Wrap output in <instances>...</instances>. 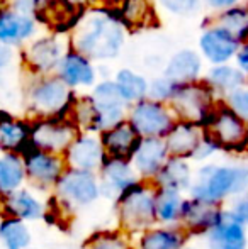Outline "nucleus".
I'll return each instance as SVG.
<instances>
[{
	"mask_svg": "<svg viewBox=\"0 0 248 249\" xmlns=\"http://www.w3.org/2000/svg\"><path fill=\"white\" fill-rule=\"evenodd\" d=\"M248 192V154L247 158L228 163H204L195 170L194 183L187 195L212 203L226 205L231 198Z\"/></svg>",
	"mask_w": 248,
	"mask_h": 249,
	"instance_id": "nucleus-1",
	"label": "nucleus"
},
{
	"mask_svg": "<svg viewBox=\"0 0 248 249\" xmlns=\"http://www.w3.org/2000/svg\"><path fill=\"white\" fill-rule=\"evenodd\" d=\"M202 2H204L208 7H211V9L221 12V10L229 9V7H233V5H238L240 0H202Z\"/></svg>",
	"mask_w": 248,
	"mask_h": 249,
	"instance_id": "nucleus-42",
	"label": "nucleus"
},
{
	"mask_svg": "<svg viewBox=\"0 0 248 249\" xmlns=\"http://www.w3.org/2000/svg\"><path fill=\"white\" fill-rule=\"evenodd\" d=\"M247 154H248V138H247Z\"/></svg>",
	"mask_w": 248,
	"mask_h": 249,
	"instance_id": "nucleus-46",
	"label": "nucleus"
},
{
	"mask_svg": "<svg viewBox=\"0 0 248 249\" xmlns=\"http://www.w3.org/2000/svg\"><path fill=\"white\" fill-rule=\"evenodd\" d=\"M194 175L195 171H192L191 160L186 158H177L170 156L165 161V164L162 166V170L158 171V175L155 177L153 183L156 187H169L180 190L184 194H187L189 188L194 183Z\"/></svg>",
	"mask_w": 248,
	"mask_h": 249,
	"instance_id": "nucleus-26",
	"label": "nucleus"
},
{
	"mask_svg": "<svg viewBox=\"0 0 248 249\" xmlns=\"http://www.w3.org/2000/svg\"><path fill=\"white\" fill-rule=\"evenodd\" d=\"M117 17L126 29L141 31L156 24V16L150 0H121Z\"/></svg>",
	"mask_w": 248,
	"mask_h": 249,
	"instance_id": "nucleus-28",
	"label": "nucleus"
},
{
	"mask_svg": "<svg viewBox=\"0 0 248 249\" xmlns=\"http://www.w3.org/2000/svg\"><path fill=\"white\" fill-rule=\"evenodd\" d=\"M99 2H106V3H114V2H121V0H99Z\"/></svg>",
	"mask_w": 248,
	"mask_h": 249,
	"instance_id": "nucleus-45",
	"label": "nucleus"
},
{
	"mask_svg": "<svg viewBox=\"0 0 248 249\" xmlns=\"http://www.w3.org/2000/svg\"><path fill=\"white\" fill-rule=\"evenodd\" d=\"M156 185L153 181L139 180L117 197L116 212L119 229L126 234H136L156 226Z\"/></svg>",
	"mask_w": 248,
	"mask_h": 249,
	"instance_id": "nucleus-3",
	"label": "nucleus"
},
{
	"mask_svg": "<svg viewBox=\"0 0 248 249\" xmlns=\"http://www.w3.org/2000/svg\"><path fill=\"white\" fill-rule=\"evenodd\" d=\"M63 156H65L68 168L99 171L107 154L97 132H80Z\"/></svg>",
	"mask_w": 248,
	"mask_h": 249,
	"instance_id": "nucleus-14",
	"label": "nucleus"
},
{
	"mask_svg": "<svg viewBox=\"0 0 248 249\" xmlns=\"http://www.w3.org/2000/svg\"><path fill=\"white\" fill-rule=\"evenodd\" d=\"M80 132L82 131L68 115L34 119L31 122V146L55 154H65Z\"/></svg>",
	"mask_w": 248,
	"mask_h": 249,
	"instance_id": "nucleus-9",
	"label": "nucleus"
},
{
	"mask_svg": "<svg viewBox=\"0 0 248 249\" xmlns=\"http://www.w3.org/2000/svg\"><path fill=\"white\" fill-rule=\"evenodd\" d=\"M219 205L202 202L191 195H186V200L182 203V212H180V226L192 236H204L219 215Z\"/></svg>",
	"mask_w": 248,
	"mask_h": 249,
	"instance_id": "nucleus-18",
	"label": "nucleus"
},
{
	"mask_svg": "<svg viewBox=\"0 0 248 249\" xmlns=\"http://www.w3.org/2000/svg\"><path fill=\"white\" fill-rule=\"evenodd\" d=\"M191 234L180 224L177 226H156L138 234L134 249H182L189 244Z\"/></svg>",
	"mask_w": 248,
	"mask_h": 249,
	"instance_id": "nucleus-21",
	"label": "nucleus"
},
{
	"mask_svg": "<svg viewBox=\"0 0 248 249\" xmlns=\"http://www.w3.org/2000/svg\"><path fill=\"white\" fill-rule=\"evenodd\" d=\"M124 29L117 16L95 10L80 17L72 34V50L89 59H113L123 50Z\"/></svg>",
	"mask_w": 248,
	"mask_h": 249,
	"instance_id": "nucleus-2",
	"label": "nucleus"
},
{
	"mask_svg": "<svg viewBox=\"0 0 248 249\" xmlns=\"http://www.w3.org/2000/svg\"><path fill=\"white\" fill-rule=\"evenodd\" d=\"M22 160L24 166H26L27 183L38 192L53 190L61 175L68 168L63 154L38 149L34 146H29L24 151Z\"/></svg>",
	"mask_w": 248,
	"mask_h": 249,
	"instance_id": "nucleus-10",
	"label": "nucleus"
},
{
	"mask_svg": "<svg viewBox=\"0 0 248 249\" xmlns=\"http://www.w3.org/2000/svg\"><path fill=\"white\" fill-rule=\"evenodd\" d=\"M58 76L68 87H90L95 83V68L92 66L87 56L72 50L63 54L58 65Z\"/></svg>",
	"mask_w": 248,
	"mask_h": 249,
	"instance_id": "nucleus-24",
	"label": "nucleus"
},
{
	"mask_svg": "<svg viewBox=\"0 0 248 249\" xmlns=\"http://www.w3.org/2000/svg\"><path fill=\"white\" fill-rule=\"evenodd\" d=\"M24 63L34 73H50L58 68L63 54L61 44L55 37H41L24 50Z\"/></svg>",
	"mask_w": 248,
	"mask_h": 249,
	"instance_id": "nucleus-22",
	"label": "nucleus"
},
{
	"mask_svg": "<svg viewBox=\"0 0 248 249\" xmlns=\"http://www.w3.org/2000/svg\"><path fill=\"white\" fill-rule=\"evenodd\" d=\"M204 132L218 144L221 153L247 156L248 122L240 117L225 100H218L204 124Z\"/></svg>",
	"mask_w": 248,
	"mask_h": 249,
	"instance_id": "nucleus-4",
	"label": "nucleus"
},
{
	"mask_svg": "<svg viewBox=\"0 0 248 249\" xmlns=\"http://www.w3.org/2000/svg\"><path fill=\"white\" fill-rule=\"evenodd\" d=\"M85 249H134L124 231H104L87 241Z\"/></svg>",
	"mask_w": 248,
	"mask_h": 249,
	"instance_id": "nucleus-36",
	"label": "nucleus"
},
{
	"mask_svg": "<svg viewBox=\"0 0 248 249\" xmlns=\"http://www.w3.org/2000/svg\"><path fill=\"white\" fill-rule=\"evenodd\" d=\"M128 121L141 138H165L179 119L169 104L146 97L131 104Z\"/></svg>",
	"mask_w": 248,
	"mask_h": 249,
	"instance_id": "nucleus-8",
	"label": "nucleus"
},
{
	"mask_svg": "<svg viewBox=\"0 0 248 249\" xmlns=\"http://www.w3.org/2000/svg\"><path fill=\"white\" fill-rule=\"evenodd\" d=\"M72 87H68L60 76L43 78L31 87L27 93V108L34 119L65 115L73 100Z\"/></svg>",
	"mask_w": 248,
	"mask_h": 249,
	"instance_id": "nucleus-7",
	"label": "nucleus"
},
{
	"mask_svg": "<svg viewBox=\"0 0 248 249\" xmlns=\"http://www.w3.org/2000/svg\"><path fill=\"white\" fill-rule=\"evenodd\" d=\"M94 104L99 112V131L113 127L128 119L129 104L121 95L116 82H102L94 89Z\"/></svg>",
	"mask_w": 248,
	"mask_h": 249,
	"instance_id": "nucleus-13",
	"label": "nucleus"
},
{
	"mask_svg": "<svg viewBox=\"0 0 248 249\" xmlns=\"http://www.w3.org/2000/svg\"><path fill=\"white\" fill-rule=\"evenodd\" d=\"M26 249H38V248H31V246H29V248H26Z\"/></svg>",
	"mask_w": 248,
	"mask_h": 249,
	"instance_id": "nucleus-47",
	"label": "nucleus"
},
{
	"mask_svg": "<svg viewBox=\"0 0 248 249\" xmlns=\"http://www.w3.org/2000/svg\"><path fill=\"white\" fill-rule=\"evenodd\" d=\"M240 44L242 41L231 31L218 24H211L209 27H206L199 37V48L202 56L212 65H223L235 58Z\"/></svg>",
	"mask_w": 248,
	"mask_h": 249,
	"instance_id": "nucleus-15",
	"label": "nucleus"
},
{
	"mask_svg": "<svg viewBox=\"0 0 248 249\" xmlns=\"http://www.w3.org/2000/svg\"><path fill=\"white\" fill-rule=\"evenodd\" d=\"M160 5L175 16H191L201 9L202 0H158Z\"/></svg>",
	"mask_w": 248,
	"mask_h": 249,
	"instance_id": "nucleus-39",
	"label": "nucleus"
},
{
	"mask_svg": "<svg viewBox=\"0 0 248 249\" xmlns=\"http://www.w3.org/2000/svg\"><path fill=\"white\" fill-rule=\"evenodd\" d=\"M223 100H225L240 117H243L248 122V85H243V87H240V89L229 92L228 95H225Z\"/></svg>",
	"mask_w": 248,
	"mask_h": 249,
	"instance_id": "nucleus-38",
	"label": "nucleus"
},
{
	"mask_svg": "<svg viewBox=\"0 0 248 249\" xmlns=\"http://www.w3.org/2000/svg\"><path fill=\"white\" fill-rule=\"evenodd\" d=\"M31 146V122L0 110V153H19Z\"/></svg>",
	"mask_w": 248,
	"mask_h": 249,
	"instance_id": "nucleus-23",
	"label": "nucleus"
},
{
	"mask_svg": "<svg viewBox=\"0 0 248 249\" xmlns=\"http://www.w3.org/2000/svg\"><path fill=\"white\" fill-rule=\"evenodd\" d=\"M0 249H2V248H0Z\"/></svg>",
	"mask_w": 248,
	"mask_h": 249,
	"instance_id": "nucleus-48",
	"label": "nucleus"
},
{
	"mask_svg": "<svg viewBox=\"0 0 248 249\" xmlns=\"http://www.w3.org/2000/svg\"><path fill=\"white\" fill-rule=\"evenodd\" d=\"M202 237L208 249H248V227L226 205Z\"/></svg>",
	"mask_w": 248,
	"mask_h": 249,
	"instance_id": "nucleus-11",
	"label": "nucleus"
},
{
	"mask_svg": "<svg viewBox=\"0 0 248 249\" xmlns=\"http://www.w3.org/2000/svg\"><path fill=\"white\" fill-rule=\"evenodd\" d=\"M33 243V232L26 220L17 217H0V248L26 249Z\"/></svg>",
	"mask_w": 248,
	"mask_h": 249,
	"instance_id": "nucleus-31",
	"label": "nucleus"
},
{
	"mask_svg": "<svg viewBox=\"0 0 248 249\" xmlns=\"http://www.w3.org/2000/svg\"><path fill=\"white\" fill-rule=\"evenodd\" d=\"M216 104V92L208 82H189L177 85L169 105L179 121H189L202 125L208 122Z\"/></svg>",
	"mask_w": 248,
	"mask_h": 249,
	"instance_id": "nucleus-6",
	"label": "nucleus"
},
{
	"mask_svg": "<svg viewBox=\"0 0 248 249\" xmlns=\"http://www.w3.org/2000/svg\"><path fill=\"white\" fill-rule=\"evenodd\" d=\"M36 33L33 16L14 9L0 10V41L5 44H20Z\"/></svg>",
	"mask_w": 248,
	"mask_h": 249,
	"instance_id": "nucleus-25",
	"label": "nucleus"
},
{
	"mask_svg": "<svg viewBox=\"0 0 248 249\" xmlns=\"http://www.w3.org/2000/svg\"><path fill=\"white\" fill-rule=\"evenodd\" d=\"M48 207L31 188L22 187L9 195L0 197V213L34 222L46 217Z\"/></svg>",
	"mask_w": 248,
	"mask_h": 249,
	"instance_id": "nucleus-17",
	"label": "nucleus"
},
{
	"mask_svg": "<svg viewBox=\"0 0 248 249\" xmlns=\"http://www.w3.org/2000/svg\"><path fill=\"white\" fill-rule=\"evenodd\" d=\"M116 85L119 89L121 95L124 97V100L128 102L129 105L136 104V102L143 100L148 97V85L145 76H141L139 73L133 71V70L123 68L117 71L116 75Z\"/></svg>",
	"mask_w": 248,
	"mask_h": 249,
	"instance_id": "nucleus-35",
	"label": "nucleus"
},
{
	"mask_svg": "<svg viewBox=\"0 0 248 249\" xmlns=\"http://www.w3.org/2000/svg\"><path fill=\"white\" fill-rule=\"evenodd\" d=\"M226 207H228V209L248 227V192L247 194L238 195V197H235V198H231L228 203H226Z\"/></svg>",
	"mask_w": 248,
	"mask_h": 249,
	"instance_id": "nucleus-40",
	"label": "nucleus"
},
{
	"mask_svg": "<svg viewBox=\"0 0 248 249\" xmlns=\"http://www.w3.org/2000/svg\"><path fill=\"white\" fill-rule=\"evenodd\" d=\"M10 59H12V51H10L9 44L0 41V70L5 68V66L10 63Z\"/></svg>",
	"mask_w": 248,
	"mask_h": 249,
	"instance_id": "nucleus-43",
	"label": "nucleus"
},
{
	"mask_svg": "<svg viewBox=\"0 0 248 249\" xmlns=\"http://www.w3.org/2000/svg\"><path fill=\"white\" fill-rule=\"evenodd\" d=\"M97 173L100 178L102 197L113 200V202H116L124 190H128L136 181L141 180L136 173L131 160H124V158L107 156Z\"/></svg>",
	"mask_w": 248,
	"mask_h": 249,
	"instance_id": "nucleus-12",
	"label": "nucleus"
},
{
	"mask_svg": "<svg viewBox=\"0 0 248 249\" xmlns=\"http://www.w3.org/2000/svg\"><path fill=\"white\" fill-rule=\"evenodd\" d=\"M202 71V59L201 56L192 50H180L169 59L165 66V73L169 80L175 83H189L199 80Z\"/></svg>",
	"mask_w": 248,
	"mask_h": 249,
	"instance_id": "nucleus-27",
	"label": "nucleus"
},
{
	"mask_svg": "<svg viewBox=\"0 0 248 249\" xmlns=\"http://www.w3.org/2000/svg\"><path fill=\"white\" fill-rule=\"evenodd\" d=\"M99 136L107 156L124 158V160H131L139 141H141V136L136 132V129L133 127L128 119L99 132Z\"/></svg>",
	"mask_w": 248,
	"mask_h": 249,
	"instance_id": "nucleus-20",
	"label": "nucleus"
},
{
	"mask_svg": "<svg viewBox=\"0 0 248 249\" xmlns=\"http://www.w3.org/2000/svg\"><path fill=\"white\" fill-rule=\"evenodd\" d=\"M169 158L170 153L165 138H141L131 163L141 180L153 181Z\"/></svg>",
	"mask_w": 248,
	"mask_h": 249,
	"instance_id": "nucleus-16",
	"label": "nucleus"
},
{
	"mask_svg": "<svg viewBox=\"0 0 248 249\" xmlns=\"http://www.w3.org/2000/svg\"><path fill=\"white\" fill-rule=\"evenodd\" d=\"M27 183L26 166L22 154L2 153L0 154V197L22 188Z\"/></svg>",
	"mask_w": 248,
	"mask_h": 249,
	"instance_id": "nucleus-29",
	"label": "nucleus"
},
{
	"mask_svg": "<svg viewBox=\"0 0 248 249\" xmlns=\"http://www.w3.org/2000/svg\"><path fill=\"white\" fill-rule=\"evenodd\" d=\"M209 24H218L229 29L242 43L248 41V3L247 5H233L225 9L216 17L209 19Z\"/></svg>",
	"mask_w": 248,
	"mask_h": 249,
	"instance_id": "nucleus-34",
	"label": "nucleus"
},
{
	"mask_svg": "<svg viewBox=\"0 0 248 249\" xmlns=\"http://www.w3.org/2000/svg\"><path fill=\"white\" fill-rule=\"evenodd\" d=\"M186 200V194L175 188L156 187V220L163 226H177L180 222L182 203Z\"/></svg>",
	"mask_w": 248,
	"mask_h": 249,
	"instance_id": "nucleus-30",
	"label": "nucleus"
},
{
	"mask_svg": "<svg viewBox=\"0 0 248 249\" xmlns=\"http://www.w3.org/2000/svg\"><path fill=\"white\" fill-rule=\"evenodd\" d=\"M202 138H204L202 125L189 121H177L169 134L165 136V142L170 156L192 160Z\"/></svg>",
	"mask_w": 248,
	"mask_h": 249,
	"instance_id": "nucleus-19",
	"label": "nucleus"
},
{
	"mask_svg": "<svg viewBox=\"0 0 248 249\" xmlns=\"http://www.w3.org/2000/svg\"><path fill=\"white\" fill-rule=\"evenodd\" d=\"M177 85H179V83L172 82V80H169L167 76L155 78L153 82H150V85H148V97H150V99H153V100L165 102V104H169L170 97L173 95Z\"/></svg>",
	"mask_w": 248,
	"mask_h": 249,
	"instance_id": "nucleus-37",
	"label": "nucleus"
},
{
	"mask_svg": "<svg viewBox=\"0 0 248 249\" xmlns=\"http://www.w3.org/2000/svg\"><path fill=\"white\" fill-rule=\"evenodd\" d=\"M182 249H201V248H197V246H192V244H186Z\"/></svg>",
	"mask_w": 248,
	"mask_h": 249,
	"instance_id": "nucleus-44",
	"label": "nucleus"
},
{
	"mask_svg": "<svg viewBox=\"0 0 248 249\" xmlns=\"http://www.w3.org/2000/svg\"><path fill=\"white\" fill-rule=\"evenodd\" d=\"M68 117L76 124L82 132H100L99 131V112L94 104L92 95L73 99L68 107Z\"/></svg>",
	"mask_w": 248,
	"mask_h": 249,
	"instance_id": "nucleus-33",
	"label": "nucleus"
},
{
	"mask_svg": "<svg viewBox=\"0 0 248 249\" xmlns=\"http://www.w3.org/2000/svg\"><path fill=\"white\" fill-rule=\"evenodd\" d=\"M53 197L61 212H75L95 203L102 197L100 178L97 171L66 168L53 188Z\"/></svg>",
	"mask_w": 248,
	"mask_h": 249,
	"instance_id": "nucleus-5",
	"label": "nucleus"
},
{
	"mask_svg": "<svg viewBox=\"0 0 248 249\" xmlns=\"http://www.w3.org/2000/svg\"><path fill=\"white\" fill-rule=\"evenodd\" d=\"M247 78L248 76L240 68L223 63V65H214L209 70L206 82L214 89L216 93H223V97H225L233 90L247 85Z\"/></svg>",
	"mask_w": 248,
	"mask_h": 249,
	"instance_id": "nucleus-32",
	"label": "nucleus"
},
{
	"mask_svg": "<svg viewBox=\"0 0 248 249\" xmlns=\"http://www.w3.org/2000/svg\"><path fill=\"white\" fill-rule=\"evenodd\" d=\"M235 58H236V65H238V68L248 76V41L240 44L238 53H236Z\"/></svg>",
	"mask_w": 248,
	"mask_h": 249,
	"instance_id": "nucleus-41",
	"label": "nucleus"
}]
</instances>
